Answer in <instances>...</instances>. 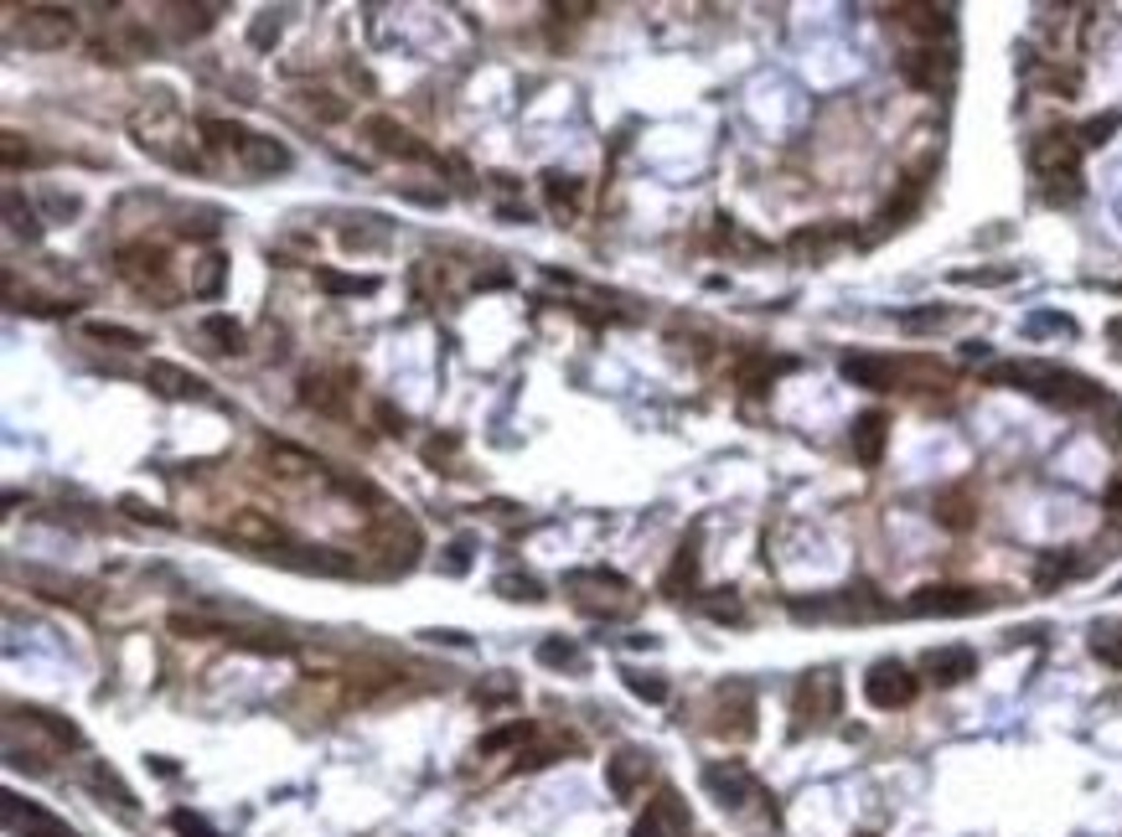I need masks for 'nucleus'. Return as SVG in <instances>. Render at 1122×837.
I'll use <instances>...</instances> for the list:
<instances>
[{"label": "nucleus", "instance_id": "obj_1", "mask_svg": "<svg viewBox=\"0 0 1122 837\" xmlns=\"http://www.w3.org/2000/svg\"><path fill=\"white\" fill-rule=\"evenodd\" d=\"M993 383H1019L1024 393H1035L1045 404H1061V409H1091L1102 404V388L1082 378L1071 368H1055V362H1004V368L988 372Z\"/></svg>", "mask_w": 1122, "mask_h": 837}, {"label": "nucleus", "instance_id": "obj_2", "mask_svg": "<svg viewBox=\"0 0 1122 837\" xmlns=\"http://www.w3.org/2000/svg\"><path fill=\"white\" fill-rule=\"evenodd\" d=\"M135 140H140V151L171 160L177 171H198V156L177 145V140H187L177 109H166V104H156V109H140V115H135Z\"/></svg>", "mask_w": 1122, "mask_h": 837}, {"label": "nucleus", "instance_id": "obj_3", "mask_svg": "<svg viewBox=\"0 0 1122 837\" xmlns=\"http://www.w3.org/2000/svg\"><path fill=\"white\" fill-rule=\"evenodd\" d=\"M73 37H79V16L68 5H32L16 26V41L26 52H62Z\"/></svg>", "mask_w": 1122, "mask_h": 837}, {"label": "nucleus", "instance_id": "obj_4", "mask_svg": "<svg viewBox=\"0 0 1122 837\" xmlns=\"http://www.w3.org/2000/svg\"><path fill=\"white\" fill-rule=\"evenodd\" d=\"M916 693H921V682H916V672H910L906 662H874L864 672V698L874 703V708H885V714L910 708Z\"/></svg>", "mask_w": 1122, "mask_h": 837}, {"label": "nucleus", "instance_id": "obj_5", "mask_svg": "<svg viewBox=\"0 0 1122 837\" xmlns=\"http://www.w3.org/2000/svg\"><path fill=\"white\" fill-rule=\"evenodd\" d=\"M1076 160H1082V135L1076 130H1045L1035 145H1029V166L1050 181H1076Z\"/></svg>", "mask_w": 1122, "mask_h": 837}, {"label": "nucleus", "instance_id": "obj_6", "mask_svg": "<svg viewBox=\"0 0 1122 837\" xmlns=\"http://www.w3.org/2000/svg\"><path fill=\"white\" fill-rule=\"evenodd\" d=\"M988 605H993L988 589H967V585H926L910 595L916 615H972V610H988Z\"/></svg>", "mask_w": 1122, "mask_h": 837}, {"label": "nucleus", "instance_id": "obj_7", "mask_svg": "<svg viewBox=\"0 0 1122 837\" xmlns=\"http://www.w3.org/2000/svg\"><path fill=\"white\" fill-rule=\"evenodd\" d=\"M689 806H683V797L678 791H663V797L652 801L647 812L636 817V827H631V837H689Z\"/></svg>", "mask_w": 1122, "mask_h": 837}, {"label": "nucleus", "instance_id": "obj_8", "mask_svg": "<svg viewBox=\"0 0 1122 837\" xmlns=\"http://www.w3.org/2000/svg\"><path fill=\"white\" fill-rule=\"evenodd\" d=\"M5 827L16 837H79L68 822H58L52 812H41V806H32V801H21V797H5Z\"/></svg>", "mask_w": 1122, "mask_h": 837}, {"label": "nucleus", "instance_id": "obj_9", "mask_svg": "<svg viewBox=\"0 0 1122 837\" xmlns=\"http://www.w3.org/2000/svg\"><path fill=\"white\" fill-rule=\"evenodd\" d=\"M362 135L373 140L383 156H398V160H425V156H430V151H425V145H419V140H414L409 130H404L398 119H389V115H368V119H362Z\"/></svg>", "mask_w": 1122, "mask_h": 837}, {"label": "nucleus", "instance_id": "obj_10", "mask_svg": "<svg viewBox=\"0 0 1122 837\" xmlns=\"http://www.w3.org/2000/svg\"><path fill=\"white\" fill-rule=\"evenodd\" d=\"M838 714V678L833 672H812V678H802V687H797V719H833Z\"/></svg>", "mask_w": 1122, "mask_h": 837}, {"label": "nucleus", "instance_id": "obj_11", "mask_svg": "<svg viewBox=\"0 0 1122 837\" xmlns=\"http://www.w3.org/2000/svg\"><path fill=\"white\" fill-rule=\"evenodd\" d=\"M228 533H234V543H249V548H275V543H285V527H279L275 512H264V506H243V512H234Z\"/></svg>", "mask_w": 1122, "mask_h": 837}, {"label": "nucleus", "instance_id": "obj_12", "mask_svg": "<svg viewBox=\"0 0 1122 837\" xmlns=\"http://www.w3.org/2000/svg\"><path fill=\"white\" fill-rule=\"evenodd\" d=\"M890 16L900 21L906 32L926 37V47H936L942 37H952V5H895Z\"/></svg>", "mask_w": 1122, "mask_h": 837}, {"label": "nucleus", "instance_id": "obj_13", "mask_svg": "<svg viewBox=\"0 0 1122 837\" xmlns=\"http://www.w3.org/2000/svg\"><path fill=\"white\" fill-rule=\"evenodd\" d=\"M145 383H151L160 398H202V393H207V383H202L192 368H181V362H160V357L145 368Z\"/></svg>", "mask_w": 1122, "mask_h": 837}, {"label": "nucleus", "instance_id": "obj_14", "mask_svg": "<svg viewBox=\"0 0 1122 837\" xmlns=\"http://www.w3.org/2000/svg\"><path fill=\"white\" fill-rule=\"evenodd\" d=\"M972 672H978V651L972 646H936V651H926V678L942 682V687L967 682Z\"/></svg>", "mask_w": 1122, "mask_h": 837}, {"label": "nucleus", "instance_id": "obj_15", "mask_svg": "<svg viewBox=\"0 0 1122 837\" xmlns=\"http://www.w3.org/2000/svg\"><path fill=\"white\" fill-rule=\"evenodd\" d=\"M900 73H906L916 88H942V83L952 79V58H946L942 47H910L906 58H900Z\"/></svg>", "mask_w": 1122, "mask_h": 837}, {"label": "nucleus", "instance_id": "obj_16", "mask_svg": "<svg viewBox=\"0 0 1122 837\" xmlns=\"http://www.w3.org/2000/svg\"><path fill=\"white\" fill-rule=\"evenodd\" d=\"M885 445H890V414L869 409L854 419V455L864 461V466H880L885 461Z\"/></svg>", "mask_w": 1122, "mask_h": 837}, {"label": "nucleus", "instance_id": "obj_17", "mask_svg": "<svg viewBox=\"0 0 1122 837\" xmlns=\"http://www.w3.org/2000/svg\"><path fill=\"white\" fill-rule=\"evenodd\" d=\"M704 786H709L725 806H740V801L755 791V780H750V770L740 765V760H729V765H709V770H704Z\"/></svg>", "mask_w": 1122, "mask_h": 837}, {"label": "nucleus", "instance_id": "obj_18", "mask_svg": "<svg viewBox=\"0 0 1122 837\" xmlns=\"http://www.w3.org/2000/svg\"><path fill=\"white\" fill-rule=\"evenodd\" d=\"M238 160H243L254 176L290 171V151H285L279 140H270V135H249V140H243V151H238Z\"/></svg>", "mask_w": 1122, "mask_h": 837}, {"label": "nucleus", "instance_id": "obj_19", "mask_svg": "<svg viewBox=\"0 0 1122 837\" xmlns=\"http://www.w3.org/2000/svg\"><path fill=\"white\" fill-rule=\"evenodd\" d=\"M300 404L326 414V419H342V414H347V398H342V388H336L326 372H306V378H300Z\"/></svg>", "mask_w": 1122, "mask_h": 837}, {"label": "nucleus", "instance_id": "obj_20", "mask_svg": "<svg viewBox=\"0 0 1122 837\" xmlns=\"http://www.w3.org/2000/svg\"><path fill=\"white\" fill-rule=\"evenodd\" d=\"M642 776H647V760L636 755V750H621L616 760H606V780H611V797H616V801H631V797H636Z\"/></svg>", "mask_w": 1122, "mask_h": 837}, {"label": "nucleus", "instance_id": "obj_21", "mask_svg": "<svg viewBox=\"0 0 1122 837\" xmlns=\"http://www.w3.org/2000/svg\"><path fill=\"white\" fill-rule=\"evenodd\" d=\"M264 461H270L285 481H300V476H315V470H321V461H315V455H306V450H296V445H285V440H270V445H264Z\"/></svg>", "mask_w": 1122, "mask_h": 837}, {"label": "nucleus", "instance_id": "obj_22", "mask_svg": "<svg viewBox=\"0 0 1122 837\" xmlns=\"http://www.w3.org/2000/svg\"><path fill=\"white\" fill-rule=\"evenodd\" d=\"M844 378L859 388H895V362L890 357H844Z\"/></svg>", "mask_w": 1122, "mask_h": 837}, {"label": "nucleus", "instance_id": "obj_23", "mask_svg": "<svg viewBox=\"0 0 1122 837\" xmlns=\"http://www.w3.org/2000/svg\"><path fill=\"white\" fill-rule=\"evenodd\" d=\"M936 523L952 527V533H963V527L978 523V506H972L967 491H946V497H936Z\"/></svg>", "mask_w": 1122, "mask_h": 837}, {"label": "nucleus", "instance_id": "obj_24", "mask_svg": "<svg viewBox=\"0 0 1122 837\" xmlns=\"http://www.w3.org/2000/svg\"><path fill=\"white\" fill-rule=\"evenodd\" d=\"M315 285L326 295H373L378 290L373 274H336V270H315Z\"/></svg>", "mask_w": 1122, "mask_h": 837}, {"label": "nucleus", "instance_id": "obj_25", "mask_svg": "<svg viewBox=\"0 0 1122 837\" xmlns=\"http://www.w3.org/2000/svg\"><path fill=\"white\" fill-rule=\"evenodd\" d=\"M1091 657L1107 667H1122V621H1102L1091 631Z\"/></svg>", "mask_w": 1122, "mask_h": 837}, {"label": "nucleus", "instance_id": "obj_26", "mask_svg": "<svg viewBox=\"0 0 1122 837\" xmlns=\"http://www.w3.org/2000/svg\"><path fill=\"white\" fill-rule=\"evenodd\" d=\"M300 104H306V115H315L321 124H342V119H347V104L336 94H326V88H306Z\"/></svg>", "mask_w": 1122, "mask_h": 837}, {"label": "nucleus", "instance_id": "obj_27", "mask_svg": "<svg viewBox=\"0 0 1122 837\" xmlns=\"http://www.w3.org/2000/svg\"><path fill=\"white\" fill-rule=\"evenodd\" d=\"M492 589L502 595V600H528V605L549 600V595H544V585H538V579H528V574H497Z\"/></svg>", "mask_w": 1122, "mask_h": 837}, {"label": "nucleus", "instance_id": "obj_28", "mask_svg": "<svg viewBox=\"0 0 1122 837\" xmlns=\"http://www.w3.org/2000/svg\"><path fill=\"white\" fill-rule=\"evenodd\" d=\"M202 336H207V342H217V351H238V347H243V326H238L234 315H207V321H202Z\"/></svg>", "mask_w": 1122, "mask_h": 837}, {"label": "nucleus", "instance_id": "obj_29", "mask_svg": "<svg viewBox=\"0 0 1122 837\" xmlns=\"http://www.w3.org/2000/svg\"><path fill=\"white\" fill-rule=\"evenodd\" d=\"M693 579H699V553H693V543L678 548V564H672V574L663 579V589L668 595H683V589H693Z\"/></svg>", "mask_w": 1122, "mask_h": 837}, {"label": "nucleus", "instance_id": "obj_30", "mask_svg": "<svg viewBox=\"0 0 1122 837\" xmlns=\"http://www.w3.org/2000/svg\"><path fill=\"white\" fill-rule=\"evenodd\" d=\"M88 336H94V342H109V347H124V351L145 347V336L130 332V326H115V321H88Z\"/></svg>", "mask_w": 1122, "mask_h": 837}, {"label": "nucleus", "instance_id": "obj_31", "mask_svg": "<svg viewBox=\"0 0 1122 837\" xmlns=\"http://www.w3.org/2000/svg\"><path fill=\"white\" fill-rule=\"evenodd\" d=\"M544 192H549L553 207H580V176L549 171V176H544Z\"/></svg>", "mask_w": 1122, "mask_h": 837}, {"label": "nucleus", "instance_id": "obj_32", "mask_svg": "<svg viewBox=\"0 0 1122 837\" xmlns=\"http://www.w3.org/2000/svg\"><path fill=\"white\" fill-rule=\"evenodd\" d=\"M26 719L37 724V729H47V734H52L58 744H79V740H83L79 729H73L68 719H58V714H41V708H26Z\"/></svg>", "mask_w": 1122, "mask_h": 837}, {"label": "nucleus", "instance_id": "obj_33", "mask_svg": "<svg viewBox=\"0 0 1122 837\" xmlns=\"http://www.w3.org/2000/svg\"><path fill=\"white\" fill-rule=\"evenodd\" d=\"M198 130L213 140V145H228V151H243V140H249L243 130H238V124H228V119H202Z\"/></svg>", "mask_w": 1122, "mask_h": 837}, {"label": "nucleus", "instance_id": "obj_34", "mask_svg": "<svg viewBox=\"0 0 1122 837\" xmlns=\"http://www.w3.org/2000/svg\"><path fill=\"white\" fill-rule=\"evenodd\" d=\"M249 41H254L259 52H270V47L279 41V11H259L254 26H249Z\"/></svg>", "mask_w": 1122, "mask_h": 837}, {"label": "nucleus", "instance_id": "obj_35", "mask_svg": "<svg viewBox=\"0 0 1122 837\" xmlns=\"http://www.w3.org/2000/svg\"><path fill=\"white\" fill-rule=\"evenodd\" d=\"M533 729L523 719L517 724H508V729H492V734H487V740H481V755H497V750H508V744H517V740H528Z\"/></svg>", "mask_w": 1122, "mask_h": 837}, {"label": "nucleus", "instance_id": "obj_36", "mask_svg": "<svg viewBox=\"0 0 1122 837\" xmlns=\"http://www.w3.org/2000/svg\"><path fill=\"white\" fill-rule=\"evenodd\" d=\"M704 610H709L714 621H745V610H740V600H735V589H714V600H704Z\"/></svg>", "mask_w": 1122, "mask_h": 837}, {"label": "nucleus", "instance_id": "obj_37", "mask_svg": "<svg viewBox=\"0 0 1122 837\" xmlns=\"http://www.w3.org/2000/svg\"><path fill=\"white\" fill-rule=\"evenodd\" d=\"M626 687L636 693V698H647V703H668V682H663V678H642V672H626Z\"/></svg>", "mask_w": 1122, "mask_h": 837}, {"label": "nucleus", "instance_id": "obj_38", "mask_svg": "<svg viewBox=\"0 0 1122 837\" xmlns=\"http://www.w3.org/2000/svg\"><path fill=\"white\" fill-rule=\"evenodd\" d=\"M5 217H11V234H26V238H37V234H41V228H37V217H32V213H21V196H16V192L5 196Z\"/></svg>", "mask_w": 1122, "mask_h": 837}, {"label": "nucleus", "instance_id": "obj_39", "mask_svg": "<svg viewBox=\"0 0 1122 837\" xmlns=\"http://www.w3.org/2000/svg\"><path fill=\"white\" fill-rule=\"evenodd\" d=\"M538 662H549V667H570V662H580V651H574L570 642H544V646H538Z\"/></svg>", "mask_w": 1122, "mask_h": 837}, {"label": "nucleus", "instance_id": "obj_40", "mask_svg": "<svg viewBox=\"0 0 1122 837\" xmlns=\"http://www.w3.org/2000/svg\"><path fill=\"white\" fill-rule=\"evenodd\" d=\"M171 827H177L181 837H223V833H213L202 817H192V812H171Z\"/></svg>", "mask_w": 1122, "mask_h": 837}, {"label": "nucleus", "instance_id": "obj_41", "mask_svg": "<svg viewBox=\"0 0 1122 837\" xmlns=\"http://www.w3.org/2000/svg\"><path fill=\"white\" fill-rule=\"evenodd\" d=\"M766 378H771V362H761V357H755V362H745V368H740V383H745L750 393H761V388H766Z\"/></svg>", "mask_w": 1122, "mask_h": 837}, {"label": "nucleus", "instance_id": "obj_42", "mask_svg": "<svg viewBox=\"0 0 1122 837\" xmlns=\"http://www.w3.org/2000/svg\"><path fill=\"white\" fill-rule=\"evenodd\" d=\"M957 279L963 285H1004V279H1014V270H963Z\"/></svg>", "mask_w": 1122, "mask_h": 837}, {"label": "nucleus", "instance_id": "obj_43", "mask_svg": "<svg viewBox=\"0 0 1122 837\" xmlns=\"http://www.w3.org/2000/svg\"><path fill=\"white\" fill-rule=\"evenodd\" d=\"M942 321H946V311H906L900 315L906 332H926V326H942Z\"/></svg>", "mask_w": 1122, "mask_h": 837}, {"label": "nucleus", "instance_id": "obj_44", "mask_svg": "<svg viewBox=\"0 0 1122 837\" xmlns=\"http://www.w3.org/2000/svg\"><path fill=\"white\" fill-rule=\"evenodd\" d=\"M1112 130H1118V119H1112V115L1091 119V124H1086V130H1082V145H1102V140L1112 135Z\"/></svg>", "mask_w": 1122, "mask_h": 837}, {"label": "nucleus", "instance_id": "obj_45", "mask_svg": "<svg viewBox=\"0 0 1122 837\" xmlns=\"http://www.w3.org/2000/svg\"><path fill=\"white\" fill-rule=\"evenodd\" d=\"M130 517H140V523H171V517H166V512H156V506H145V502H135V497H130Z\"/></svg>", "mask_w": 1122, "mask_h": 837}, {"label": "nucleus", "instance_id": "obj_46", "mask_svg": "<svg viewBox=\"0 0 1122 837\" xmlns=\"http://www.w3.org/2000/svg\"><path fill=\"white\" fill-rule=\"evenodd\" d=\"M0 151H5V166H21V135L16 130H5V145H0Z\"/></svg>", "mask_w": 1122, "mask_h": 837}, {"label": "nucleus", "instance_id": "obj_47", "mask_svg": "<svg viewBox=\"0 0 1122 837\" xmlns=\"http://www.w3.org/2000/svg\"><path fill=\"white\" fill-rule=\"evenodd\" d=\"M47 207H52V213H79V196H62V192H47Z\"/></svg>", "mask_w": 1122, "mask_h": 837}, {"label": "nucleus", "instance_id": "obj_48", "mask_svg": "<svg viewBox=\"0 0 1122 837\" xmlns=\"http://www.w3.org/2000/svg\"><path fill=\"white\" fill-rule=\"evenodd\" d=\"M1107 512H1118V517H1122V476L1107 487Z\"/></svg>", "mask_w": 1122, "mask_h": 837}, {"label": "nucleus", "instance_id": "obj_49", "mask_svg": "<svg viewBox=\"0 0 1122 837\" xmlns=\"http://www.w3.org/2000/svg\"><path fill=\"white\" fill-rule=\"evenodd\" d=\"M378 419H383V425L394 429V434H398V429H404V414H394V409H389V404H378Z\"/></svg>", "mask_w": 1122, "mask_h": 837}, {"label": "nucleus", "instance_id": "obj_50", "mask_svg": "<svg viewBox=\"0 0 1122 837\" xmlns=\"http://www.w3.org/2000/svg\"><path fill=\"white\" fill-rule=\"evenodd\" d=\"M1107 336H1112V347H1122V315L1118 321H1107Z\"/></svg>", "mask_w": 1122, "mask_h": 837}, {"label": "nucleus", "instance_id": "obj_51", "mask_svg": "<svg viewBox=\"0 0 1122 837\" xmlns=\"http://www.w3.org/2000/svg\"><path fill=\"white\" fill-rule=\"evenodd\" d=\"M859 837H869V833H859Z\"/></svg>", "mask_w": 1122, "mask_h": 837}]
</instances>
